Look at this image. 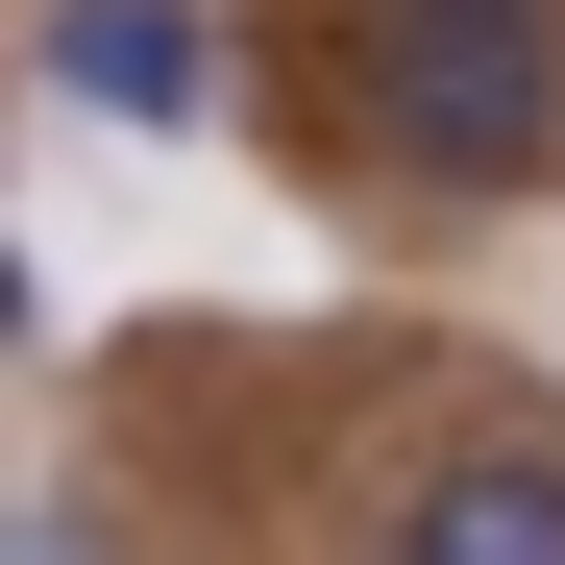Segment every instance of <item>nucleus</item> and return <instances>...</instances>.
Wrapping results in <instances>:
<instances>
[{"instance_id": "obj_1", "label": "nucleus", "mask_w": 565, "mask_h": 565, "mask_svg": "<svg viewBox=\"0 0 565 565\" xmlns=\"http://www.w3.org/2000/svg\"><path fill=\"white\" fill-rule=\"evenodd\" d=\"M246 148L369 246L565 222V25L541 0H246Z\"/></svg>"}, {"instance_id": "obj_2", "label": "nucleus", "mask_w": 565, "mask_h": 565, "mask_svg": "<svg viewBox=\"0 0 565 565\" xmlns=\"http://www.w3.org/2000/svg\"><path fill=\"white\" fill-rule=\"evenodd\" d=\"M369 565H565V394L541 369H418L394 394Z\"/></svg>"}, {"instance_id": "obj_3", "label": "nucleus", "mask_w": 565, "mask_h": 565, "mask_svg": "<svg viewBox=\"0 0 565 565\" xmlns=\"http://www.w3.org/2000/svg\"><path fill=\"white\" fill-rule=\"evenodd\" d=\"M25 99L198 148V124H246V0H25Z\"/></svg>"}, {"instance_id": "obj_4", "label": "nucleus", "mask_w": 565, "mask_h": 565, "mask_svg": "<svg viewBox=\"0 0 565 565\" xmlns=\"http://www.w3.org/2000/svg\"><path fill=\"white\" fill-rule=\"evenodd\" d=\"M0 565H148V492L124 467H25L0 492Z\"/></svg>"}, {"instance_id": "obj_5", "label": "nucleus", "mask_w": 565, "mask_h": 565, "mask_svg": "<svg viewBox=\"0 0 565 565\" xmlns=\"http://www.w3.org/2000/svg\"><path fill=\"white\" fill-rule=\"evenodd\" d=\"M50 344V270H25V222H0V369H25Z\"/></svg>"}, {"instance_id": "obj_6", "label": "nucleus", "mask_w": 565, "mask_h": 565, "mask_svg": "<svg viewBox=\"0 0 565 565\" xmlns=\"http://www.w3.org/2000/svg\"><path fill=\"white\" fill-rule=\"evenodd\" d=\"M541 25H565V0H541Z\"/></svg>"}]
</instances>
